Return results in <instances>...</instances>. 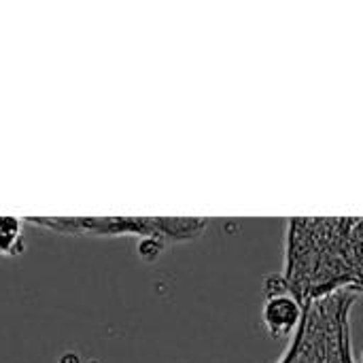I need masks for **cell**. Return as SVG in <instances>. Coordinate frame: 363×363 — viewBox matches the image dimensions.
<instances>
[{
	"mask_svg": "<svg viewBox=\"0 0 363 363\" xmlns=\"http://www.w3.org/2000/svg\"><path fill=\"white\" fill-rule=\"evenodd\" d=\"M283 281L306 304L363 291V219H291Z\"/></svg>",
	"mask_w": 363,
	"mask_h": 363,
	"instance_id": "cell-1",
	"label": "cell"
},
{
	"mask_svg": "<svg viewBox=\"0 0 363 363\" xmlns=\"http://www.w3.org/2000/svg\"><path fill=\"white\" fill-rule=\"evenodd\" d=\"M36 225H45L57 232H85V234H123L136 232L145 238H174L187 240L198 236L204 219H34Z\"/></svg>",
	"mask_w": 363,
	"mask_h": 363,
	"instance_id": "cell-2",
	"label": "cell"
},
{
	"mask_svg": "<svg viewBox=\"0 0 363 363\" xmlns=\"http://www.w3.org/2000/svg\"><path fill=\"white\" fill-rule=\"evenodd\" d=\"M266 285H268L266 302L262 306L264 330L274 340H287L294 334H298L304 321L302 302L289 291V287L285 285L281 277H270Z\"/></svg>",
	"mask_w": 363,
	"mask_h": 363,
	"instance_id": "cell-3",
	"label": "cell"
},
{
	"mask_svg": "<svg viewBox=\"0 0 363 363\" xmlns=\"http://www.w3.org/2000/svg\"><path fill=\"white\" fill-rule=\"evenodd\" d=\"M26 249L23 245V223L15 217H0V255L17 257Z\"/></svg>",
	"mask_w": 363,
	"mask_h": 363,
	"instance_id": "cell-4",
	"label": "cell"
},
{
	"mask_svg": "<svg viewBox=\"0 0 363 363\" xmlns=\"http://www.w3.org/2000/svg\"><path fill=\"white\" fill-rule=\"evenodd\" d=\"M359 363H363V351H362V353H359Z\"/></svg>",
	"mask_w": 363,
	"mask_h": 363,
	"instance_id": "cell-5",
	"label": "cell"
}]
</instances>
